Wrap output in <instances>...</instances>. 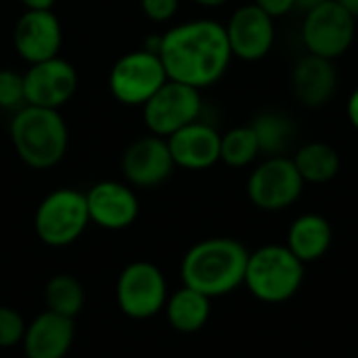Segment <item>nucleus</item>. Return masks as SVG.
<instances>
[{
    "label": "nucleus",
    "instance_id": "f257e3e1",
    "mask_svg": "<svg viewBox=\"0 0 358 358\" xmlns=\"http://www.w3.org/2000/svg\"><path fill=\"white\" fill-rule=\"evenodd\" d=\"M157 55L168 80L197 90L216 84L233 59L224 25L212 19H195L170 27L159 36Z\"/></svg>",
    "mask_w": 358,
    "mask_h": 358
},
{
    "label": "nucleus",
    "instance_id": "f03ea898",
    "mask_svg": "<svg viewBox=\"0 0 358 358\" xmlns=\"http://www.w3.org/2000/svg\"><path fill=\"white\" fill-rule=\"evenodd\" d=\"M250 250L231 237H210L182 256V285L193 287L210 300L227 296L243 285Z\"/></svg>",
    "mask_w": 358,
    "mask_h": 358
},
{
    "label": "nucleus",
    "instance_id": "7ed1b4c3",
    "mask_svg": "<svg viewBox=\"0 0 358 358\" xmlns=\"http://www.w3.org/2000/svg\"><path fill=\"white\" fill-rule=\"evenodd\" d=\"M17 157L34 170H50L67 153L69 130L59 109L23 105L8 124Z\"/></svg>",
    "mask_w": 358,
    "mask_h": 358
},
{
    "label": "nucleus",
    "instance_id": "20e7f679",
    "mask_svg": "<svg viewBox=\"0 0 358 358\" xmlns=\"http://www.w3.org/2000/svg\"><path fill=\"white\" fill-rule=\"evenodd\" d=\"M304 273L306 264L287 245L268 243L250 252L243 285L264 304H283L300 292Z\"/></svg>",
    "mask_w": 358,
    "mask_h": 358
},
{
    "label": "nucleus",
    "instance_id": "39448f33",
    "mask_svg": "<svg viewBox=\"0 0 358 358\" xmlns=\"http://www.w3.org/2000/svg\"><path fill=\"white\" fill-rule=\"evenodd\" d=\"M90 224L86 193L78 189H55L36 208L34 231L48 248L76 243Z\"/></svg>",
    "mask_w": 358,
    "mask_h": 358
},
{
    "label": "nucleus",
    "instance_id": "423d86ee",
    "mask_svg": "<svg viewBox=\"0 0 358 358\" xmlns=\"http://www.w3.org/2000/svg\"><path fill=\"white\" fill-rule=\"evenodd\" d=\"M113 99L128 107H143L166 82V69L157 52L138 48L122 55L109 71Z\"/></svg>",
    "mask_w": 358,
    "mask_h": 358
},
{
    "label": "nucleus",
    "instance_id": "0eeeda50",
    "mask_svg": "<svg viewBox=\"0 0 358 358\" xmlns=\"http://www.w3.org/2000/svg\"><path fill=\"white\" fill-rule=\"evenodd\" d=\"M166 300L168 283L155 264L136 260L120 273L115 283V302L128 319L147 321L164 310Z\"/></svg>",
    "mask_w": 358,
    "mask_h": 358
},
{
    "label": "nucleus",
    "instance_id": "6e6552de",
    "mask_svg": "<svg viewBox=\"0 0 358 358\" xmlns=\"http://www.w3.org/2000/svg\"><path fill=\"white\" fill-rule=\"evenodd\" d=\"M141 109L147 130L155 136L168 138L201 117L203 101L197 88L168 80Z\"/></svg>",
    "mask_w": 358,
    "mask_h": 358
},
{
    "label": "nucleus",
    "instance_id": "1a4fd4ad",
    "mask_svg": "<svg viewBox=\"0 0 358 358\" xmlns=\"http://www.w3.org/2000/svg\"><path fill=\"white\" fill-rule=\"evenodd\" d=\"M355 31V15L338 0H325L319 6L310 8L302 23V40L308 52L331 61L350 48Z\"/></svg>",
    "mask_w": 358,
    "mask_h": 358
},
{
    "label": "nucleus",
    "instance_id": "9d476101",
    "mask_svg": "<svg viewBox=\"0 0 358 358\" xmlns=\"http://www.w3.org/2000/svg\"><path fill=\"white\" fill-rule=\"evenodd\" d=\"M304 185L294 159L266 157L248 178V197L264 212H281L300 199Z\"/></svg>",
    "mask_w": 358,
    "mask_h": 358
},
{
    "label": "nucleus",
    "instance_id": "9b49d317",
    "mask_svg": "<svg viewBox=\"0 0 358 358\" xmlns=\"http://www.w3.org/2000/svg\"><path fill=\"white\" fill-rule=\"evenodd\" d=\"M23 86L25 105L61 109L78 88V71L69 61L52 57L29 65L23 73Z\"/></svg>",
    "mask_w": 358,
    "mask_h": 358
},
{
    "label": "nucleus",
    "instance_id": "f8f14e48",
    "mask_svg": "<svg viewBox=\"0 0 358 358\" xmlns=\"http://www.w3.org/2000/svg\"><path fill=\"white\" fill-rule=\"evenodd\" d=\"M168 141L155 134L136 138L122 155V174L132 189H153L164 185L174 172Z\"/></svg>",
    "mask_w": 358,
    "mask_h": 358
},
{
    "label": "nucleus",
    "instance_id": "ddd939ff",
    "mask_svg": "<svg viewBox=\"0 0 358 358\" xmlns=\"http://www.w3.org/2000/svg\"><path fill=\"white\" fill-rule=\"evenodd\" d=\"M90 222L105 231H124L138 218L141 206L128 182L101 180L86 191Z\"/></svg>",
    "mask_w": 358,
    "mask_h": 358
},
{
    "label": "nucleus",
    "instance_id": "4468645a",
    "mask_svg": "<svg viewBox=\"0 0 358 358\" xmlns=\"http://www.w3.org/2000/svg\"><path fill=\"white\" fill-rule=\"evenodd\" d=\"M233 57L241 61H260L268 55L275 42V19L258 4L237 8L224 25Z\"/></svg>",
    "mask_w": 358,
    "mask_h": 358
},
{
    "label": "nucleus",
    "instance_id": "2eb2a0df",
    "mask_svg": "<svg viewBox=\"0 0 358 358\" xmlns=\"http://www.w3.org/2000/svg\"><path fill=\"white\" fill-rule=\"evenodd\" d=\"M13 44L17 55L29 65L59 57L63 44L59 17L52 10H25L15 23Z\"/></svg>",
    "mask_w": 358,
    "mask_h": 358
},
{
    "label": "nucleus",
    "instance_id": "dca6fc26",
    "mask_svg": "<svg viewBox=\"0 0 358 358\" xmlns=\"http://www.w3.org/2000/svg\"><path fill=\"white\" fill-rule=\"evenodd\" d=\"M166 141H168L174 166L178 168L199 172L220 162V134L212 124L201 122V117L176 130Z\"/></svg>",
    "mask_w": 358,
    "mask_h": 358
},
{
    "label": "nucleus",
    "instance_id": "f3484780",
    "mask_svg": "<svg viewBox=\"0 0 358 358\" xmlns=\"http://www.w3.org/2000/svg\"><path fill=\"white\" fill-rule=\"evenodd\" d=\"M76 338V319L44 310L25 327L23 355L25 358H65Z\"/></svg>",
    "mask_w": 358,
    "mask_h": 358
},
{
    "label": "nucleus",
    "instance_id": "a211bd4d",
    "mask_svg": "<svg viewBox=\"0 0 358 358\" xmlns=\"http://www.w3.org/2000/svg\"><path fill=\"white\" fill-rule=\"evenodd\" d=\"M338 86V71L331 59L317 55L302 57L292 71V90L306 107H323L329 103Z\"/></svg>",
    "mask_w": 358,
    "mask_h": 358
},
{
    "label": "nucleus",
    "instance_id": "6ab92c4d",
    "mask_svg": "<svg viewBox=\"0 0 358 358\" xmlns=\"http://www.w3.org/2000/svg\"><path fill=\"white\" fill-rule=\"evenodd\" d=\"M331 241H334V229L325 216L302 214L292 222L285 245L294 252L298 260L310 264L321 260L329 252Z\"/></svg>",
    "mask_w": 358,
    "mask_h": 358
},
{
    "label": "nucleus",
    "instance_id": "aec40b11",
    "mask_svg": "<svg viewBox=\"0 0 358 358\" xmlns=\"http://www.w3.org/2000/svg\"><path fill=\"white\" fill-rule=\"evenodd\" d=\"M164 313L168 317V323L178 334H197L206 327L210 313H212V300L203 296L201 292L182 285L174 294L168 296Z\"/></svg>",
    "mask_w": 358,
    "mask_h": 358
},
{
    "label": "nucleus",
    "instance_id": "412c9836",
    "mask_svg": "<svg viewBox=\"0 0 358 358\" xmlns=\"http://www.w3.org/2000/svg\"><path fill=\"white\" fill-rule=\"evenodd\" d=\"M256 132L260 153L266 157L283 155L296 136V124L281 111H262L250 124Z\"/></svg>",
    "mask_w": 358,
    "mask_h": 358
},
{
    "label": "nucleus",
    "instance_id": "4be33fe9",
    "mask_svg": "<svg viewBox=\"0 0 358 358\" xmlns=\"http://www.w3.org/2000/svg\"><path fill=\"white\" fill-rule=\"evenodd\" d=\"M294 164L304 182L323 185L340 172V155L327 143H308L296 151Z\"/></svg>",
    "mask_w": 358,
    "mask_h": 358
},
{
    "label": "nucleus",
    "instance_id": "5701e85b",
    "mask_svg": "<svg viewBox=\"0 0 358 358\" xmlns=\"http://www.w3.org/2000/svg\"><path fill=\"white\" fill-rule=\"evenodd\" d=\"M44 304L50 313L76 319L86 304L84 285L71 275H55L44 285Z\"/></svg>",
    "mask_w": 358,
    "mask_h": 358
},
{
    "label": "nucleus",
    "instance_id": "b1692460",
    "mask_svg": "<svg viewBox=\"0 0 358 358\" xmlns=\"http://www.w3.org/2000/svg\"><path fill=\"white\" fill-rule=\"evenodd\" d=\"M260 155V145L252 126L231 128L220 134V162L231 168H245Z\"/></svg>",
    "mask_w": 358,
    "mask_h": 358
},
{
    "label": "nucleus",
    "instance_id": "393cba45",
    "mask_svg": "<svg viewBox=\"0 0 358 358\" xmlns=\"http://www.w3.org/2000/svg\"><path fill=\"white\" fill-rule=\"evenodd\" d=\"M25 105L23 73L15 69H0V109L17 111Z\"/></svg>",
    "mask_w": 358,
    "mask_h": 358
},
{
    "label": "nucleus",
    "instance_id": "a878e982",
    "mask_svg": "<svg viewBox=\"0 0 358 358\" xmlns=\"http://www.w3.org/2000/svg\"><path fill=\"white\" fill-rule=\"evenodd\" d=\"M25 319L10 306H0V350L15 348L23 342L25 336Z\"/></svg>",
    "mask_w": 358,
    "mask_h": 358
},
{
    "label": "nucleus",
    "instance_id": "bb28decb",
    "mask_svg": "<svg viewBox=\"0 0 358 358\" xmlns=\"http://www.w3.org/2000/svg\"><path fill=\"white\" fill-rule=\"evenodd\" d=\"M180 0H141L143 15L153 23H168L178 13Z\"/></svg>",
    "mask_w": 358,
    "mask_h": 358
},
{
    "label": "nucleus",
    "instance_id": "cd10ccee",
    "mask_svg": "<svg viewBox=\"0 0 358 358\" xmlns=\"http://www.w3.org/2000/svg\"><path fill=\"white\" fill-rule=\"evenodd\" d=\"M254 4H258L268 17L277 19V17L287 15L296 6V0H256Z\"/></svg>",
    "mask_w": 358,
    "mask_h": 358
},
{
    "label": "nucleus",
    "instance_id": "c85d7f7f",
    "mask_svg": "<svg viewBox=\"0 0 358 358\" xmlns=\"http://www.w3.org/2000/svg\"><path fill=\"white\" fill-rule=\"evenodd\" d=\"M25 10H52L55 0H21Z\"/></svg>",
    "mask_w": 358,
    "mask_h": 358
},
{
    "label": "nucleus",
    "instance_id": "c756f323",
    "mask_svg": "<svg viewBox=\"0 0 358 358\" xmlns=\"http://www.w3.org/2000/svg\"><path fill=\"white\" fill-rule=\"evenodd\" d=\"M346 111H348V117H350V122H352V126L358 130V88L350 94V99H348V107H346Z\"/></svg>",
    "mask_w": 358,
    "mask_h": 358
},
{
    "label": "nucleus",
    "instance_id": "7c9ffc66",
    "mask_svg": "<svg viewBox=\"0 0 358 358\" xmlns=\"http://www.w3.org/2000/svg\"><path fill=\"white\" fill-rule=\"evenodd\" d=\"M193 2L199 4V6H206V8H216V6L227 4V0H193Z\"/></svg>",
    "mask_w": 358,
    "mask_h": 358
},
{
    "label": "nucleus",
    "instance_id": "2f4dec72",
    "mask_svg": "<svg viewBox=\"0 0 358 358\" xmlns=\"http://www.w3.org/2000/svg\"><path fill=\"white\" fill-rule=\"evenodd\" d=\"M344 8H348L352 15H355V19H358V0H338Z\"/></svg>",
    "mask_w": 358,
    "mask_h": 358
},
{
    "label": "nucleus",
    "instance_id": "473e14b6",
    "mask_svg": "<svg viewBox=\"0 0 358 358\" xmlns=\"http://www.w3.org/2000/svg\"><path fill=\"white\" fill-rule=\"evenodd\" d=\"M321 2H325V0H296V6H300V8H306V10H310V8L319 6Z\"/></svg>",
    "mask_w": 358,
    "mask_h": 358
}]
</instances>
